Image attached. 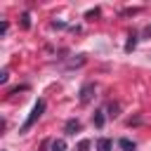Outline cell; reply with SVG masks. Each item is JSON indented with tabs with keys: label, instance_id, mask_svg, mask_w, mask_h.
<instances>
[{
	"label": "cell",
	"instance_id": "cell-4",
	"mask_svg": "<svg viewBox=\"0 0 151 151\" xmlns=\"http://www.w3.org/2000/svg\"><path fill=\"white\" fill-rule=\"evenodd\" d=\"M113 149V142L109 137H99L97 139V151H111Z\"/></svg>",
	"mask_w": 151,
	"mask_h": 151
},
{
	"label": "cell",
	"instance_id": "cell-2",
	"mask_svg": "<svg viewBox=\"0 0 151 151\" xmlns=\"http://www.w3.org/2000/svg\"><path fill=\"white\" fill-rule=\"evenodd\" d=\"M92 92H94V85H92V83L83 85V90H80V101H83V104H87V101L92 99Z\"/></svg>",
	"mask_w": 151,
	"mask_h": 151
},
{
	"label": "cell",
	"instance_id": "cell-12",
	"mask_svg": "<svg viewBox=\"0 0 151 151\" xmlns=\"http://www.w3.org/2000/svg\"><path fill=\"white\" fill-rule=\"evenodd\" d=\"M7 28H9V24H7V21H2V26H0V33L5 35V33H7Z\"/></svg>",
	"mask_w": 151,
	"mask_h": 151
},
{
	"label": "cell",
	"instance_id": "cell-9",
	"mask_svg": "<svg viewBox=\"0 0 151 151\" xmlns=\"http://www.w3.org/2000/svg\"><path fill=\"white\" fill-rule=\"evenodd\" d=\"M21 26H24V28H31V14H28V12H24V17H21Z\"/></svg>",
	"mask_w": 151,
	"mask_h": 151
},
{
	"label": "cell",
	"instance_id": "cell-7",
	"mask_svg": "<svg viewBox=\"0 0 151 151\" xmlns=\"http://www.w3.org/2000/svg\"><path fill=\"white\" fill-rule=\"evenodd\" d=\"M118 146L123 149V151H134L137 146H134V142H130L127 137H123V139H118Z\"/></svg>",
	"mask_w": 151,
	"mask_h": 151
},
{
	"label": "cell",
	"instance_id": "cell-3",
	"mask_svg": "<svg viewBox=\"0 0 151 151\" xmlns=\"http://www.w3.org/2000/svg\"><path fill=\"white\" fill-rule=\"evenodd\" d=\"M78 130H80V120H76V118L66 120V125H64V132H66V134H76Z\"/></svg>",
	"mask_w": 151,
	"mask_h": 151
},
{
	"label": "cell",
	"instance_id": "cell-11",
	"mask_svg": "<svg viewBox=\"0 0 151 151\" xmlns=\"http://www.w3.org/2000/svg\"><path fill=\"white\" fill-rule=\"evenodd\" d=\"M142 35H144V38H151V24H149V26L142 31Z\"/></svg>",
	"mask_w": 151,
	"mask_h": 151
},
{
	"label": "cell",
	"instance_id": "cell-8",
	"mask_svg": "<svg viewBox=\"0 0 151 151\" xmlns=\"http://www.w3.org/2000/svg\"><path fill=\"white\" fill-rule=\"evenodd\" d=\"M52 151H66V142L64 139H54L52 142Z\"/></svg>",
	"mask_w": 151,
	"mask_h": 151
},
{
	"label": "cell",
	"instance_id": "cell-6",
	"mask_svg": "<svg viewBox=\"0 0 151 151\" xmlns=\"http://www.w3.org/2000/svg\"><path fill=\"white\" fill-rule=\"evenodd\" d=\"M92 123H94V127H104L106 118H104V111H101V109H99V111H94V116H92Z\"/></svg>",
	"mask_w": 151,
	"mask_h": 151
},
{
	"label": "cell",
	"instance_id": "cell-10",
	"mask_svg": "<svg viewBox=\"0 0 151 151\" xmlns=\"http://www.w3.org/2000/svg\"><path fill=\"white\" fill-rule=\"evenodd\" d=\"M78 151H90V139H83L78 144Z\"/></svg>",
	"mask_w": 151,
	"mask_h": 151
},
{
	"label": "cell",
	"instance_id": "cell-5",
	"mask_svg": "<svg viewBox=\"0 0 151 151\" xmlns=\"http://www.w3.org/2000/svg\"><path fill=\"white\" fill-rule=\"evenodd\" d=\"M137 40H139V35H137V33H130V38H127V42H125V52H127V54L137 47Z\"/></svg>",
	"mask_w": 151,
	"mask_h": 151
},
{
	"label": "cell",
	"instance_id": "cell-1",
	"mask_svg": "<svg viewBox=\"0 0 151 151\" xmlns=\"http://www.w3.org/2000/svg\"><path fill=\"white\" fill-rule=\"evenodd\" d=\"M42 113H45V101H42V99H38V101L33 104V109H31L28 118L24 120V125H21V130H19V132H21V134H24V132H28V130H31V127L38 123V118H40Z\"/></svg>",
	"mask_w": 151,
	"mask_h": 151
}]
</instances>
